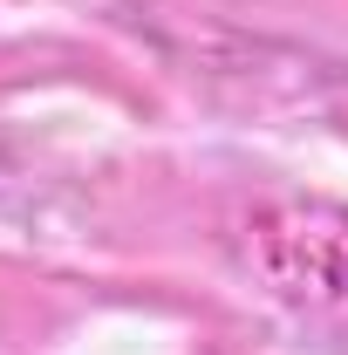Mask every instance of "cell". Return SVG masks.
<instances>
[{
    "mask_svg": "<svg viewBox=\"0 0 348 355\" xmlns=\"http://www.w3.org/2000/svg\"><path fill=\"white\" fill-rule=\"evenodd\" d=\"M246 246L280 301L348 321V205L280 198L246 225Z\"/></svg>",
    "mask_w": 348,
    "mask_h": 355,
    "instance_id": "6da1fadb",
    "label": "cell"
}]
</instances>
